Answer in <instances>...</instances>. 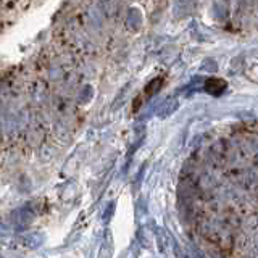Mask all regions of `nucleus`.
Returning a JSON list of instances; mask_svg holds the SVG:
<instances>
[{"instance_id": "1", "label": "nucleus", "mask_w": 258, "mask_h": 258, "mask_svg": "<svg viewBox=\"0 0 258 258\" xmlns=\"http://www.w3.org/2000/svg\"><path fill=\"white\" fill-rule=\"evenodd\" d=\"M205 89H207V92L218 95V94H221L226 89V83H224V81H221V79H210L208 83L205 84Z\"/></svg>"}]
</instances>
